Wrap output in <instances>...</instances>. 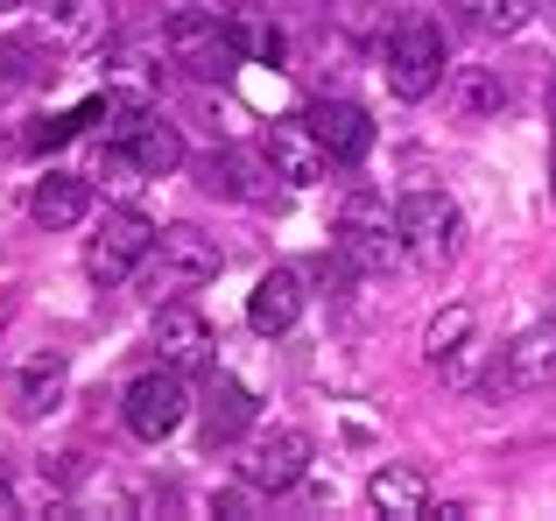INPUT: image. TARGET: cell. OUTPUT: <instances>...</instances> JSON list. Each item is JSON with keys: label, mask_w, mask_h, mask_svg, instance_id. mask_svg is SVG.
<instances>
[{"label": "cell", "mask_w": 556, "mask_h": 521, "mask_svg": "<svg viewBox=\"0 0 556 521\" xmlns=\"http://www.w3.org/2000/svg\"><path fill=\"white\" fill-rule=\"evenodd\" d=\"M394 226H402V254L416 260V268H430V275L451 268V254H458V233H465L458 205H451L444 191H408L402 212H394Z\"/></svg>", "instance_id": "2"}, {"label": "cell", "mask_w": 556, "mask_h": 521, "mask_svg": "<svg viewBox=\"0 0 556 521\" xmlns=\"http://www.w3.org/2000/svg\"><path fill=\"white\" fill-rule=\"evenodd\" d=\"M296 317H303V282H296V268H268V275L254 282V296H247V325H254L261 339H282Z\"/></svg>", "instance_id": "14"}, {"label": "cell", "mask_w": 556, "mask_h": 521, "mask_svg": "<svg viewBox=\"0 0 556 521\" xmlns=\"http://www.w3.org/2000/svg\"><path fill=\"white\" fill-rule=\"evenodd\" d=\"M155 296H184V289H204V282H218V268H226V254H218V240L212 233H198V226H163L155 233Z\"/></svg>", "instance_id": "4"}, {"label": "cell", "mask_w": 556, "mask_h": 521, "mask_svg": "<svg viewBox=\"0 0 556 521\" xmlns=\"http://www.w3.org/2000/svg\"><path fill=\"white\" fill-rule=\"evenodd\" d=\"M556 381V317L549 325H529L515 345H501V367H493V387L521 395V387H543Z\"/></svg>", "instance_id": "10"}, {"label": "cell", "mask_w": 556, "mask_h": 521, "mask_svg": "<svg viewBox=\"0 0 556 521\" xmlns=\"http://www.w3.org/2000/svg\"><path fill=\"white\" fill-rule=\"evenodd\" d=\"M303 127L317 135V149H325L331 163H359V155L374 149V120H367V106H353V99H317V106L303 113Z\"/></svg>", "instance_id": "9"}, {"label": "cell", "mask_w": 556, "mask_h": 521, "mask_svg": "<svg viewBox=\"0 0 556 521\" xmlns=\"http://www.w3.org/2000/svg\"><path fill=\"white\" fill-rule=\"evenodd\" d=\"M163 42H169V56H177L190 78H218V71L240 64V56H232V42H226V22H218V14H204V8H169Z\"/></svg>", "instance_id": "7"}, {"label": "cell", "mask_w": 556, "mask_h": 521, "mask_svg": "<svg viewBox=\"0 0 556 521\" xmlns=\"http://www.w3.org/2000/svg\"><path fill=\"white\" fill-rule=\"evenodd\" d=\"M472 303H451V310H437L430 317V331H422V353H430V367H444V359H458L465 353V339H472Z\"/></svg>", "instance_id": "22"}, {"label": "cell", "mask_w": 556, "mask_h": 521, "mask_svg": "<svg viewBox=\"0 0 556 521\" xmlns=\"http://www.w3.org/2000/svg\"><path fill=\"white\" fill-rule=\"evenodd\" d=\"M303 472H311V437H303V430H268V437H254L247 458H240V480L261 486V494H282Z\"/></svg>", "instance_id": "8"}, {"label": "cell", "mask_w": 556, "mask_h": 521, "mask_svg": "<svg viewBox=\"0 0 556 521\" xmlns=\"http://www.w3.org/2000/svg\"><path fill=\"white\" fill-rule=\"evenodd\" d=\"M198 183H204V191H218V198H247V205H275V198H282L268 169H261L254 155H240V149H212Z\"/></svg>", "instance_id": "13"}, {"label": "cell", "mask_w": 556, "mask_h": 521, "mask_svg": "<svg viewBox=\"0 0 556 521\" xmlns=\"http://www.w3.org/2000/svg\"><path fill=\"white\" fill-rule=\"evenodd\" d=\"M549 183H556V149H549Z\"/></svg>", "instance_id": "30"}, {"label": "cell", "mask_w": 556, "mask_h": 521, "mask_svg": "<svg viewBox=\"0 0 556 521\" xmlns=\"http://www.w3.org/2000/svg\"><path fill=\"white\" fill-rule=\"evenodd\" d=\"M64 381H71V359L64 353H36L22 373H14V416H22V423H42V416L64 402Z\"/></svg>", "instance_id": "17"}, {"label": "cell", "mask_w": 556, "mask_h": 521, "mask_svg": "<svg viewBox=\"0 0 556 521\" xmlns=\"http://www.w3.org/2000/svg\"><path fill=\"white\" fill-rule=\"evenodd\" d=\"M163 8H190V0H163Z\"/></svg>", "instance_id": "31"}, {"label": "cell", "mask_w": 556, "mask_h": 521, "mask_svg": "<svg viewBox=\"0 0 556 521\" xmlns=\"http://www.w3.org/2000/svg\"><path fill=\"white\" fill-rule=\"evenodd\" d=\"M149 254H155V226L141 219L135 205H121V212H106V226H99L92 240H85V275H92L99 289H113V282H127Z\"/></svg>", "instance_id": "5"}, {"label": "cell", "mask_w": 556, "mask_h": 521, "mask_svg": "<svg viewBox=\"0 0 556 521\" xmlns=\"http://www.w3.org/2000/svg\"><path fill=\"white\" fill-rule=\"evenodd\" d=\"M155 353H163V367H204L212 359V325L190 303H163L155 310Z\"/></svg>", "instance_id": "15"}, {"label": "cell", "mask_w": 556, "mask_h": 521, "mask_svg": "<svg viewBox=\"0 0 556 521\" xmlns=\"http://www.w3.org/2000/svg\"><path fill=\"white\" fill-rule=\"evenodd\" d=\"M226 42H232V56H247V64H282V28L268 22V14H254V8H232L226 14Z\"/></svg>", "instance_id": "20"}, {"label": "cell", "mask_w": 556, "mask_h": 521, "mask_svg": "<svg viewBox=\"0 0 556 521\" xmlns=\"http://www.w3.org/2000/svg\"><path fill=\"white\" fill-rule=\"evenodd\" d=\"M36 28H42L50 50H78V42H99L113 28V8L106 0H42Z\"/></svg>", "instance_id": "12"}, {"label": "cell", "mask_w": 556, "mask_h": 521, "mask_svg": "<svg viewBox=\"0 0 556 521\" xmlns=\"http://www.w3.org/2000/svg\"><path fill=\"white\" fill-rule=\"evenodd\" d=\"M42 71H56V64H36L28 42H0V92H22V85L42 78Z\"/></svg>", "instance_id": "25"}, {"label": "cell", "mask_w": 556, "mask_h": 521, "mask_svg": "<svg viewBox=\"0 0 556 521\" xmlns=\"http://www.w3.org/2000/svg\"><path fill=\"white\" fill-rule=\"evenodd\" d=\"M367 500L380 514H394V521H422L430 514V480H422L416 466H380L367 480Z\"/></svg>", "instance_id": "18"}, {"label": "cell", "mask_w": 556, "mask_h": 521, "mask_svg": "<svg viewBox=\"0 0 556 521\" xmlns=\"http://www.w3.org/2000/svg\"><path fill=\"white\" fill-rule=\"evenodd\" d=\"M501 106H507V85L493 78V71H465L458 78V113L465 120H493Z\"/></svg>", "instance_id": "24"}, {"label": "cell", "mask_w": 556, "mask_h": 521, "mask_svg": "<svg viewBox=\"0 0 556 521\" xmlns=\"http://www.w3.org/2000/svg\"><path fill=\"white\" fill-rule=\"evenodd\" d=\"M28 212H36V226H50V233H71V226L92 212V191H85V177H42L36 198H28Z\"/></svg>", "instance_id": "19"}, {"label": "cell", "mask_w": 556, "mask_h": 521, "mask_svg": "<svg viewBox=\"0 0 556 521\" xmlns=\"http://www.w3.org/2000/svg\"><path fill=\"white\" fill-rule=\"evenodd\" d=\"M331 247L353 275H394V260H402V226H388V205H380L374 191H353L339 212V226H331Z\"/></svg>", "instance_id": "1"}, {"label": "cell", "mask_w": 556, "mask_h": 521, "mask_svg": "<svg viewBox=\"0 0 556 521\" xmlns=\"http://www.w3.org/2000/svg\"><path fill=\"white\" fill-rule=\"evenodd\" d=\"M451 8H458V22L472 28V36H515L535 14V0H451Z\"/></svg>", "instance_id": "21"}, {"label": "cell", "mask_w": 556, "mask_h": 521, "mask_svg": "<svg viewBox=\"0 0 556 521\" xmlns=\"http://www.w3.org/2000/svg\"><path fill=\"white\" fill-rule=\"evenodd\" d=\"M444 28L430 22V14H408L402 28L388 36V85L402 99H430L437 85H444Z\"/></svg>", "instance_id": "3"}, {"label": "cell", "mask_w": 556, "mask_h": 521, "mask_svg": "<svg viewBox=\"0 0 556 521\" xmlns=\"http://www.w3.org/2000/svg\"><path fill=\"white\" fill-rule=\"evenodd\" d=\"M549 120H556V78H549Z\"/></svg>", "instance_id": "28"}, {"label": "cell", "mask_w": 556, "mask_h": 521, "mask_svg": "<svg viewBox=\"0 0 556 521\" xmlns=\"http://www.w3.org/2000/svg\"><path fill=\"white\" fill-rule=\"evenodd\" d=\"M0 514H22V508H14V486H8V480H0Z\"/></svg>", "instance_id": "26"}, {"label": "cell", "mask_w": 556, "mask_h": 521, "mask_svg": "<svg viewBox=\"0 0 556 521\" xmlns=\"http://www.w3.org/2000/svg\"><path fill=\"white\" fill-rule=\"evenodd\" d=\"M535 14H549V28H556V0H535Z\"/></svg>", "instance_id": "27"}, {"label": "cell", "mask_w": 556, "mask_h": 521, "mask_svg": "<svg viewBox=\"0 0 556 521\" xmlns=\"http://www.w3.org/2000/svg\"><path fill=\"white\" fill-rule=\"evenodd\" d=\"M268 169L289 183V191H311V183H325L331 155L317 149V135H311L303 120H275V127H268Z\"/></svg>", "instance_id": "11"}, {"label": "cell", "mask_w": 556, "mask_h": 521, "mask_svg": "<svg viewBox=\"0 0 556 521\" xmlns=\"http://www.w3.org/2000/svg\"><path fill=\"white\" fill-rule=\"evenodd\" d=\"M92 120H106V99H85V106L56 113V120H36V127H28V149H64V141L85 135Z\"/></svg>", "instance_id": "23"}, {"label": "cell", "mask_w": 556, "mask_h": 521, "mask_svg": "<svg viewBox=\"0 0 556 521\" xmlns=\"http://www.w3.org/2000/svg\"><path fill=\"white\" fill-rule=\"evenodd\" d=\"M121 416H127V430H135L141 444H163L169 430H184V416H190V387H184V373H177V367L141 373V381L127 387Z\"/></svg>", "instance_id": "6"}, {"label": "cell", "mask_w": 556, "mask_h": 521, "mask_svg": "<svg viewBox=\"0 0 556 521\" xmlns=\"http://www.w3.org/2000/svg\"><path fill=\"white\" fill-rule=\"evenodd\" d=\"M254 395H247L232 373H212L204 381V444H240L247 430H254Z\"/></svg>", "instance_id": "16"}, {"label": "cell", "mask_w": 556, "mask_h": 521, "mask_svg": "<svg viewBox=\"0 0 556 521\" xmlns=\"http://www.w3.org/2000/svg\"><path fill=\"white\" fill-rule=\"evenodd\" d=\"M8 8H28V0H0V14H8Z\"/></svg>", "instance_id": "29"}]
</instances>
